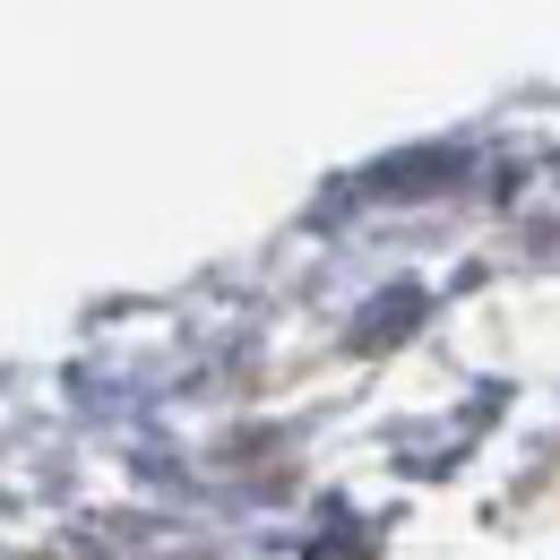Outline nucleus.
Returning a JSON list of instances; mask_svg holds the SVG:
<instances>
[{
  "label": "nucleus",
  "mask_w": 560,
  "mask_h": 560,
  "mask_svg": "<svg viewBox=\"0 0 560 560\" xmlns=\"http://www.w3.org/2000/svg\"><path fill=\"white\" fill-rule=\"evenodd\" d=\"M422 173H457V155H397V164L371 173V190H397V199H406V190H431Z\"/></svg>",
  "instance_id": "nucleus-1"
}]
</instances>
